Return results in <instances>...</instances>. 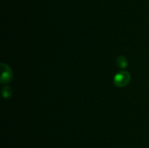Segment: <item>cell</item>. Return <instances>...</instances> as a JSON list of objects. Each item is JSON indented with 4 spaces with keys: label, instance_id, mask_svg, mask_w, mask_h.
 Instances as JSON below:
<instances>
[{
    "label": "cell",
    "instance_id": "obj_3",
    "mask_svg": "<svg viewBox=\"0 0 149 148\" xmlns=\"http://www.w3.org/2000/svg\"><path fill=\"white\" fill-rule=\"evenodd\" d=\"M116 63L117 66L120 68H125L127 66V60L126 57L124 56L118 57L116 60Z\"/></svg>",
    "mask_w": 149,
    "mask_h": 148
},
{
    "label": "cell",
    "instance_id": "obj_2",
    "mask_svg": "<svg viewBox=\"0 0 149 148\" xmlns=\"http://www.w3.org/2000/svg\"><path fill=\"white\" fill-rule=\"evenodd\" d=\"M1 84H7L13 79V71L7 64L1 63Z\"/></svg>",
    "mask_w": 149,
    "mask_h": 148
},
{
    "label": "cell",
    "instance_id": "obj_4",
    "mask_svg": "<svg viewBox=\"0 0 149 148\" xmlns=\"http://www.w3.org/2000/svg\"><path fill=\"white\" fill-rule=\"evenodd\" d=\"M1 94H2V96L4 98H10L12 97V95H13V90L8 86H4L2 88V89H1Z\"/></svg>",
    "mask_w": 149,
    "mask_h": 148
},
{
    "label": "cell",
    "instance_id": "obj_1",
    "mask_svg": "<svg viewBox=\"0 0 149 148\" xmlns=\"http://www.w3.org/2000/svg\"><path fill=\"white\" fill-rule=\"evenodd\" d=\"M130 74L127 71H120L115 75L113 78V82L116 86L125 87L130 81Z\"/></svg>",
    "mask_w": 149,
    "mask_h": 148
}]
</instances>
